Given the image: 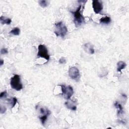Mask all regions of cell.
<instances>
[{
  "label": "cell",
  "instance_id": "cell-11",
  "mask_svg": "<svg viewBox=\"0 0 129 129\" xmlns=\"http://www.w3.org/2000/svg\"><path fill=\"white\" fill-rule=\"evenodd\" d=\"M111 21V19L110 17L105 16L99 20V22L103 24H109Z\"/></svg>",
  "mask_w": 129,
  "mask_h": 129
},
{
  "label": "cell",
  "instance_id": "cell-18",
  "mask_svg": "<svg viewBox=\"0 0 129 129\" xmlns=\"http://www.w3.org/2000/svg\"><path fill=\"white\" fill-rule=\"evenodd\" d=\"M7 91H5L2 92H1V94H0V98L3 99V98H5L7 97Z\"/></svg>",
  "mask_w": 129,
  "mask_h": 129
},
{
  "label": "cell",
  "instance_id": "cell-21",
  "mask_svg": "<svg viewBox=\"0 0 129 129\" xmlns=\"http://www.w3.org/2000/svg\"><path fill=\"white\" fill-rule=\"evenodd\" d=\"M6 111V108L5 107H3L2 105H1V109H0V111H1V113H4L5 112V111Z\"/></svg>",
  "mask_w": 129,
  "mask_h": 129
},
{
  "label": "cell",
  "instance_id": "cell-22",
  "mask_svg": "<svg viewBox=\"0 0 129 129\" xmlns=\"http://www.w3.org/2000/svg\"><path fill=\"white\" fill-rule=\"evenodd\" d=\"M4 62L3 60L1 59V61H0V65H1V66H3V65L4 64Z\"/></svg>",
  "mask_w": 129,
  "mask_h": 129
},
{
  "label": "cell",
  "instance_id": "cell-7",
  "mask_svg": "<svg viewBox=\"0 0 129 129\" xmlns=\"http://www.w3.org/2000/svg\"><path fill=\"white\" fill-rule=\"evenodd\" d=\"M69 75L70 77L76 82H78L80 79V71L75 67H72L69 70Z\"/></svg>",
  "mask_w": 129,
  "mask_h": 129
},
{
  "label": "cell",
  "instance_id": "cell-12",
  "mask_svg": "<svg viewBox=\"0 0 129 129\" xmlns=\"http://www.w3.org/2000/svg\"><path fill=\"white\" fill-rule=\"evenodd\" d=\"M117 71L120 73H122V70L126 67L127 65L123 61H119L117 64Z\"/></svg>",
  "mask_w": 129,
  "mask_h": 129
},
{
  "label": "cell",
  "instance_id": "cell-17",
  "mask_svg": "<svg viewBox=\"0 0 129 129\" xmlns=\"http://www.w3.org/2000/svg\"><path fill=\"white\" fill-rule=\"evenodd\" d=\"M39 5L42 8H46L49 5V2L46 0H42L38 2Z\"/></svg>",
  "mask_w": 129,
  "mask_h": 129
},
{
  "label": "cell",
  "instance_id": "cell-5",
  "mask_svg": "<svg viewBox=\"0 0 129 129\" xmlns=\"http://www.w3.org/2000/svg\"><path fill=\"white\" fill-rule=\"evenodd\" d=\"M61 86L62 94L64 98L67 100L70 99L74 93L73 88L71 86H66L65 85H61Z\"/></svg>",
  "mask_w": 129,
  "mask_h": 129
},
{
  "label": "cell",
  "instance_id": "cell-20",
  "mask_svg": "<svg viewBox=\"0 0 129 129\" xmlns=\"http://www.w3.org/2000/svg\"><path fill=\"white\" fill-rule=\"evenodd\" d=\"M59 62L61 64H64L66 63V61L64 58H62L59 60Z\"/></svg>",
  "mask_w": 129,
  "mask_h": 129
},
{
  "label": "cell",
  "instance_id": "cell-14",
  "mask_svg": "<svg viewBox=\"0 0 129 129\" xmlns=\"http://www.w3.org/2000/svg\"><path fill=\"white\" fill-rule=\"evenodd\" d=\"M114 105L115 106V107L117 108H118L119 109L118 112V116H119L120 114H122V113H123V112H124L123 108L120 103H119L118 102H116L114 104Z\"/></svg>",
  "mask_w": 129,
  "mask_h": 129
},
{
  "label": "cell",
  "instance_id": "cell-9",
  "mask_svg": "<svg viewBox=\"0 0 129 129\" xmlns=\"http://www.w3.org/2000/svg\"><path fill=\"white\" fill-rule=\"evenodd\" d=\"M70 100V99H69ZM66 107L72 110H76L77 109V102L73 100H68L65 103Z\"/></svg>",
  "mask_w": 129,
  "mask_h": 129
},
{
  "label": "cell",
  "instance_id": "cell-1",
  "mask_svg": "<svg viewBox=\"0 0 129 129\" xmlns=\"http://www.w3.org/2000/svg\"><path fill=\"white\" fill-rule=\"evenodd\" d=\"M81 9L82 5L80 4L78 8L75 11H71V13H72L74 15V22L77 27H79L82 24L85 23V18L83 16V10H81Z\"/></svg>",
  "mask_w": 129,
  "mask_h": 129
},
{
  "label": "cell",
  "instance_id": "cell-2",
  "mask_svg": "<svg viewBox=\"0 0 129 129\" xmlns=\"http://www.w3.org/2000/svg\"><path fill=\"white\" fill-rule=\"evenodd\" d=\"M67 32V28L62 22H59L55 24V30L54 33L56 36H60L62 38H64Z\"/></svg>",
  "mask_w": 129,
  "mask_h": 129
},
{
  "label": "cell",
  "instance_id": "cell-15",
  "mask_svg": "<svg viewBox=\"0 0 129 129\" xmlns=\"http://www.w3.org/2000/svg\"><path fill=\"white\" fill-rule=\"evenodd\" d=\"M8 100L11 105V108H13L17 103V99L16 97H13Z\"/></svg>",
  "mask_w": 129,
  "mask_h": 129
},
{
  "label": "cell",
  "instance_id": "cell-13",
  "mask_svg": "<svg viewBox=\"0 0 129 129\" xmlns=\"http://www.w3.org/2000/svg\"><path fill=\"white\" fill-rule=\"evenodd\" d=\"M0 21L2 24H7L10 25L12 22V20L10 18H7L4 16H1L0 17Z\"/></svg>",
  "mask_w": 129,
  "mask_h": 129
},
{
  "label": "cell",
  "instance_id": "cell-16",
  "mask_svg": "<svg viewBox=\"0 0 129 129\" xmlns=\"http://www.w3.org/2000/svg\"><path fill=\"white\" fill-rule=\"evenodd\" d=\"M10 34H12L14 35L17 36L19 35L20 33V30L18 27H15L13 30L10 32Z\"/></svg>",
  "mask_w": 129,
  "mask_h": 129
},
{
  "label": "cell",
  "instance_id": "cell-10",
  "mask_svg": "<svg viewBox=\"0 0 129 129\" xmlns=\"http://www.w3.org/2000/svg\"><path fill=\"white\" fill-rule=\"evenodd\" d=\"M84 51L87 53L92 54H94L95 52V51L93 46L91 45L90 43H87V44H84Z\"/></svg>",
  "mask_w": 129,
  "mask_h": 129
},
{
  "label": "cell",
  "instance_id": "cell-8",
  "mask_svg": "<svg viewBox=\"0 0 129 129\" xmlns=\"http://www.w3.org/2000/svg\"><path fill=\"white\" fill-rule=\"evenodd\" d=\"M92 8L95 14H100L103 8L102 1L93 0L92 1Z\"/></svg>",
  "mask_w": 129,
  "mask_h": 129
},
{
  "label": "cell",
  "instance_id": "cell-19",
  "mask_svg": "<svg viewBox=\"0 0 129 129\" xmlns=\"http://www.w3.org/2000/svg\"><path fill=\"white\" fill-rule=\"evenodd\" d=\"M8 53V50L6 48H3L1 49V53L2 54H7Z\"/></svg>",
  "mask_w": 129,
  "mask_h": 129
},
{
  "label": "cell",
  "instance_id": "cell-6",
  "mask_svg": "<svg viewBox=\"0 0 129 129\" xmlns=\"http://www.w3.org/2000/svg\"><path fill=\"white\" fill-rule=\"evenodd\" d=\"M40 113L41 114V116H39V119L41 124L43 125H44L48 119V117L50 115L51 112L48 108L44 107L40 108Z\"/></svg>",
  "mask_w": 129,
  "mask_h": 129
},
{
  "label": "cell",
  "instance_id": "cell-3",
  "mask_svg": "<svg viewBox=\"0 0 129 129\" xmlns=\"http://www.w3.org/2000/svg\"><path fill=\"white\" fill-rule=\"evenodd\" d=\"M10 85L12 89L16 91H20L23 89V85L21 82L20 76L14 75L10 80Z\"/></svg>",
  "mask_w": 129,
  "mask_h": 129
},
{
  "label": "cell",
  "instance_id": "cell-4",
  "mask_svg": "<svg viewBox=\"0 0 129 129\" xmlns=\"http://www.w3.org/2000/svg\"><path fill=\"white\" fill-rule=\"evenodd\" d=\"M37 56L38 58H42L49 61L50 56L48 53V50L47 47L43 45H40L38 47V52Z\"/></svg>",
  "mask_w": 129,
  "mask_h": 129
}]
</instances>
